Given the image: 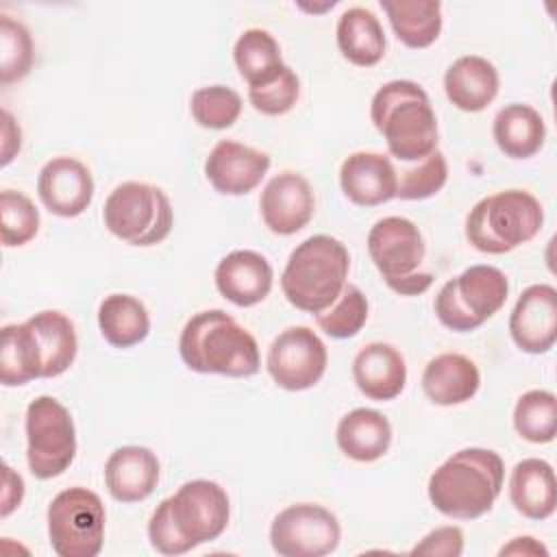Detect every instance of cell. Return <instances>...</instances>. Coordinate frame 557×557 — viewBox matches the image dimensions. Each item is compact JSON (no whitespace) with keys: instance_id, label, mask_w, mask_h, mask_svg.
Here are the masks:
<instances>
[{"instance_id":"6da1fadb","label":"cell","mask_w":557,"mask_h":557,"mask_svg":"<svg viewBox=\"0 0 557 557\" xmlns=\"http://www.w3.org/2000/svg\"><path fill=\"white\" fill-rule=\"evenodd\" d=\"M183 363L200 374L252 376L259 372V344L233 315L207 309L191 315L178 337Z\"/></svg>"},{"instance_id":"7a4b0ae2","label":"cell","mask_w":557,"mask_h":557,"mask_svg":"<svg viewBox=\"0 0 557 557\" xmlns=\"http://www.w3.org/2000/svg\"><path fill=\"white\" fill-rule=\"evenodd\" d=\"M505 463L490 448H461L429 479L431 505L455 520H474L487 513L500 496Z\"/></svg>"},{"instance_id":"3957f363","label":"cell","mask_w":557,"mask_h":557,"mask_svg":"<svg viewBox=\"0 0 557 557\" xmlns=\"http://www.w3.org/2000/svg\"><path fill=\"white\" fill-rule=\"evenodd\" d=\"M370 120L398 161H422L437 150V117L426 91L413 81H389L370 104Z\"/></svg>"},{"instance_id":"277c9868","label":"cell","mask_w":557,"mask_h":557,"mask_svg":"<svg viewBox=\"0 0 557 557\" xmlns=\"http://www.w3.org/2000/svg\"><path fill=\"white\" fill-rule=\"evenodd\" d=\"M348 270L350 255L339 239L311 235L292 250L281 274V289L289 305L318 315L337 300Z\"/></svg>"},{"instance_id":"5b68a950","label":"cell","mask_w":557,"mask_h":557,"mask_svg":"<svg viewBox=\"0 0 557 557\" xmlns=\"http://www.w3.org/2000/svg\"><path fill=\"white\" fill-rule=\"evenodd\" d=\"M544 224L540 200L527 189H505L481 198L466 218V237L472 248L505 255L533 239Z\"/></svg>"},{"instance_id":"8992f818","label":"cell","mask_w":557,"mask_h":557,"mask_svg":"<svg viewBox=\"0 0 557 557\" xmlns=\"http://www.w3.org/2000/svg\"><path fill=\"white\" fill-rule=\"evenodd\" d=\"M368 252L396 294L418 296L431 287L433 274L420 272L426 246L411 220L400 215L381 218L368 233Z\"/></svg>"},{"instance_id":"52a82bcc","label":"cell","mask_w":557,"mask_h":557,"mask_svg":"<svg viewBox=\"0 0 557 557\" xmlns=\"http://www.w3.org/2000/svg\"><path fill=\"white\" fill-rule=\"evenodd\" d=\"M104 226L117 239L148 248L161 244L174 222L172 205L165 191L150 183H120L104 200Z\"/></svg>"},{"instance_id":"ba28073f","label":"cell","mask_w":557,"mask_h":557,"mask_svg":"<svg viewBox=\"0 0 557 557\" xmlns=\"http://www.w3.org/2000/svg\"><path fill=\"white\" fill-rule=\"evenodd\" d=\"M509 294V281L494 265H470L446 281L435 296L437 320L457 333H468L500 311Z\"/></svg>"},{"instance_id":"9c48e42d","label":"cell","mask_w":557,"mask_h":557,"mask_svg":"<svg viewBox=\"0 0 557 557\" xmlns=\"http://www.w3.org/2000/svg\"><path fill=\"white\" fill-rule=\"evenodd\" d=\"M104 505L87 487H67L48 505V537L59 557H96L104 542Z\"/></svg>"},{"instance_id":"30bf717a","label":"cell","mask_w":557,"mask_h":557,"mask_svg":"<svg viewBox=\"0 0 557 557\" xmlns=\"http://www.w3.org/2000/svg\"><path fill=\"white\" fill-rule=\"evenodd\" d=\"M26 461L33 476L46 481L63 474L76 455L72 413L52 396H37L26 409Z\"/></svg>"},{"instance_id":"8fae6325","label":"cell","mask_w":557,"mask_h":557,"mask_svg":"<svg viewBox=\"0 0 557 557\" xmlns=\"http://www.w3.org/2000/svg\"><path fill=\"white\" fill-rule=\"evenodd\" d=\"M163 503L178 537L189 550L218 540L231 518L226 490L209 479L183 483L172 496L163 498Z\"/></svg>"},{"instance_id":"7c38bea8","label":"cell","mask_w":557,"mask_h":557,"mask_svg":"<svg viewBox=\"0 0 557 557\" xmlns=\"http://www.w3.org/2000/svg\"><path fill=\"white\" fill-rule=\"evenodd\" d=\"M342 537L335 513L315 503H296L278 511L270 524V544L281 557H322Z\"/></svg>"},{"instance_id":"4fadbf2b","label":"cell","mask_w":557,"mask_h":557,"mask_svg":"<svg viewBox=\"0 0 557 557\" xmlns=\"http://www.w3.org/2000/svg\"><path fill=\"white\" fill-rule=\"evenodd\" d=\"M324 342L309 326H289L268 348L265 368L272 381L287 392L313 387L326 370Z\"/></svg>"},{"instance_id":"5bb4252c","label":"cell","mask_w":557,"mask_h":557,"mask_svg":"<svg viewBox=\"0 0 557 557\" xmlns=\"http://www.w3.org/2000/svg\"><path fill=\"white\" fill-rule=\"evenodd\" d=\"M265 226L276 235H294L309 224L315 211V198L309 181L292 170L272 176L259 198Z\"/></svg>"},{"instance_id":"9a60e30c","label":"cell","mask_w":557,"mask_h":557,"mask_svg":"<svg viewBox=\"0 0 557 557\" xmlns=\"http://www.w3.org/2000/svg\"><path fill=\"white\" fill-rule=\"evenodd\" d=\"M509 333L520 350L548 352L557 339V289L548 283L529 285L509 315Z\"/></svg>"},{"instance_id":"2e32d148","label":"cell","mask_w":557,"mask_h":557,"mask_svg":"<svg viewBox=\"0 0 557 557\" xmlns=\"http://www.w3.org/2000/svg\"><path fill=\"white\" fill-rule=\"evenodd\" d=\"M37 194L50 213L76 218L91 205L94 176L78 159L54 157L39 170Z\"/></svg>"},{"instance_id":"e0dca14e","label":"cell","mask_w":557,"mask_h":557,"mask_svg":"<svg viewBox=\"0 0 557 557\" xmlns=\"http://www.w3.org/2000/svg\"><path fill=\"white\" fill-rule=\"evenodd\" d=\"M270 163L265 152L233 139H222L211 148L205 161V176L215 191L224 196H244L263 181Z\"/></svg>"},{"instance_id":"ac0fdd59","label":"cell","mask_w":557,"mask_h":557,"mask_svg":"<svg viewBox=\"0 0 557 557\" xmlns=\"http://www.w3.org/2000/svg\"><path fill=\"white\" fill-rule=\"evenodd\" d=\"M339 185L352 205L376 207L396 198L398 174L385 154L357 150L344 159L339 168Z\"/></svg>"},{"instance_id":"d6986e66","label":"cell","mask_w":557,"mask_h":557,"mask_svg":"<svg viewBox=\"0 0 557 557\" xmlns=\"http://www.w3.org/2000/svg\"><path fill=\"white\" fill-rule=\"evenodd\" d=\"M218 292L237 307H252L265 300L274 272L270 261L255 250H233L215 265Z\"/></svg>"},{"instance_id":"ffe728a7","label":"cell","mask_w":557,"mask_h":557,"mask_svg":"<svg viewBox=\"0 0 557 557\" xmlns=\"http://www.w3.org/2000/svg\"><path fill=\"white\" fill-rule=\"evenodd\" d=\"M161 466L146 446H120L104 463V483L117 503L146 500L159 483Z\"/></svg>"},{"instance_id":"44dd1931","label":"cell","mask_w":557,"mask_h":557,"mask_svg":"<svg viewBox=\"0 0 557 557\" xmlns=\"http://www.w3.org/2000/svg\"><path fill=\"white\" fill-rule=\"evenodd\" d=\"M352 379L366 398L385 403L405 389L407 366L392 344L372 342L355 355Z\"/></svg>"},{"instance_id":"7402d4cb","label":"cell","mask_w":557,"mask_h":557,"mask_svg":"<svg viewBox=\"0 0 557 557\" xmlns=\"http://www.w3.org/2000/svg\"><path fill=\"white\" fill-rule=\"evenodd\" d=\"M481 385L476 363L461 352H442L433 357L422 372V389L435 405L450 407L470 400Z\"/></svg>"},{"instance_id":"603a6c76","label":"cell","mask_w":557,"mask_h":557,"mask_svg":"<svg viewBox=\"0 0 557 557\" xmlns=\"http://www.w3.org/2000/svg\"><path fill=\"white\" fill-rule=\"evenodd\" d=\"M498 70L483 57L466 54L453 61L444 74L446 98L461 111H483L498 94Z\"/></svg>"},{"instance_id":"cb8c5ba5","label":"cell","mask_w":557,"mask_h":557,"mask_svg":"<svg viewBox=\"0 0 557 557\" xmlns=\"http://www.w3.org/2000/svg\"><path fill=\"white\" fill-rule=\"evenodd\" d=\"M41 368V379L63 374L76 359L78 339L72 320L54 309L39 311L26 320Z\"/></svg>"},{"instance_id":"d4e9b609","label":"cell","mask_w":557,"mask_h":557,"mask_svg":"<svg viewBox=\"0 0 557 557\" xmlns=\"http://www.w3.org/2000/svg\"><path fill=\"white\" fill-rule=\"evenodd\" d=\"M509 498L516 511L531 520H546L557 507L555 470L544 459H522L509 476Z\"/></svg>"},{"instance_id":"484cf974","label":"cell","mask_w":557,"mask_h":557,"mask_svg":"<svg viewBox=\"0 0 557 557\" xmlns=\"http://www.w3.org/2000/svg\"><path fill=\"white\" fill-rule=\"evenodd\" d=\"M335 440L346 457L370 463L387 453L392 444V424L381 411L357 407L339 420Z\"/></svg>"},{"instance_id":"4316f807","label":"cell","mask_w":557,"mask_h":557,"mask_svg":"<svg viewBox=\"0 0 557 557\" xmlns=\"http://www.w3.org/2000/svg\"><path fill=\"white\" fill-rule=\"evenodd\" d=\"M337 48L346 61L359 67L376 65L385 54V33L379 17L366 7L346 9L335 28Z\"/></svg>"},{"instance_id":"83f0119b","label":"cell","mask_w":557,"mask_h":557,"mask_svg":"<svg viewBox=\"0 0 557 557\" xmlns=\"http://www.w3.org/2000/svg\"><path fill=\"white\" fill-rule=\"evenodd\" d=\"M492 133L505 157L529 159L544 146L546 124L531 104L513 102L496 113Z\"/></svg>"},{"instance_id":"f1b7e54d","label":"cell","mask_w":557,"mask_h":557,"mask_svg":"<svg viewBox=\"0 0 557 557\" xmlns=\"http://www.w3.org/2000/svg\"><path fill=\"white\" fill-rule=\"evenodd\" d=\"M98 326L113 348H131L148 337L150 315L135 296L111 294L98 307Z\"/></svg>"},{"instance_id":"f546056e","label":"cell","mask_w":557,"mask_h":557,"mask_svg":"<svg viewBox=\"0 0 557 557\" xmlns=\"http://www.w3.org/2000/svg\"><path fill=\"white\" fill-rule=\"evenodd\" d=\"M381 9L407 48H429L440 37L442 4L435 0H381Z\"/></svg>"},{"instance_id":"4dcf8cb0","label":"cell","mask_w":557,"mask_h":557,"mask_svg":"<svg viewBox=\"0 0 557 557\" xmlns=\"http://www.w3.org/2000/svg\"><path fill=\"white\" fill-rule=\"evenodd\" d=\"M233 59L248 87L272 81L285 67L278 41L263 28L244 30L233 46Z\"/></svg>"},{"instance_id":"1f68e13d","label":"cell","mask_w":557,"mask_h":557,"mask_svg":"<svg viewBox=\"0 0 557 557\" xmlns=\"http://www.w3.org/2000/svg\"><path fill=\"white\" fill-rule=\"evenodd\" d=\"M33 379H41V368L30 329L26 322L7 324L0 344V381L7 387H17Z\"/></svg>"},{"instance_id":"d6a6232c","label":"cell","mask_w":557,"mask_h":557,"mask_svg":"<svg viewBox=\"0 0 557 557\" xmlns=\"http://www.w3.org/2000/svg\"><path fill=\"white\" fill-rule=\"evenodd\" d=\"M513 426L531 444H548L557 433V398L548 389L524 392L513 407Z\"/></svg>"},{"instance_id":"836d02e7","label":"cell","mask_w":557,"mask_h":557,"mask_svg":"<svg viewBox=\"0 0 557 557\" xmlns=\"http://www.w3.org/2000/svg\"><path fill=\"white\" fill-rule=\"evenodd\" d=\"M368 320V298L366 294L352 285L346 283L337 300L315 315L318 326L335 339H348L355 337Z\"/></svg>"},{"instance_id":"e575fe53","label":"cell","mask_w":557,"mask_h":557,"mask_svg":"<svg viewBox=\"0 0 557 557\" xmlns=\"http://www.w3.org/2000/svg\"><path fill=\"white\" fill-rule=\"evenodd\" d=\"M189 111L202 128L222 131L237 122L242 113V96L226 85L200 87L191 94Z\"/></svg>"},{"instance_id":"d590c367","label":"cell","mask_w":557,"mask_h":557,"mask_svg":"<svg viewBox=\"0 0 557 557\" xmlns=\"http://www.w3.org/2000/svg\"><path fill=\"white\" fill-rule=\"evenodd\" d=\"M39 231V211L33 200L15 189L0 194V239L2 246L15 248L28 244Z\"/></svg>"},{"instance_id":"8d00e7d4","label":"cell","mask_w":557,"mask_h":557,"mask_svg":"<svg viewBox=\"0 0 557 557\" xmlns=\"http://www.w3.org/2000/svg\"><path fill=\"white\" fill-rule=\"evenodd\" d=\"M35 48L28 28L4 15L0 20V81L2 85L22 81L33 65Z\"/></svg>"},{"instance_id":"74e56055","label":"cell","mask_w":557,"mask_h":557,"mask_svg":"<svg viewBox=\"0 0 557 557\" xmlns=\"http://www.w3.org/2000/svg\"><path fill=\"white\" fill-rule=\"evenodd\" d=\"M448 178L446 157L435 150L413 168H405L398 178L396 198L400 200H424L437 194Z\"/></svg>"},{"instance_id":"f35d334b","label":"cell","mask_w":557,"mask_h":557,"mask_svg":"<svg viewBox=\"0 0 557 557\" xmlns=\"http://www.w3.org/2000/svg\"><path fill=\"white\" fill-rule=\"evenodd\" d=\"M298 96H300V81L289 65H285L272 81L259 87H248L250 104L263 115L287 113L296 104Z\"/></svg>"},{"instance_id":"ab89813d","label":"cell","mask_w":557,"mask_h":557,"mask_svg":"<svg viewBox=\"0 0 557 557\" xmlns=\"http://www.w3.org/2000/svg\"><path fill=\"white\" fill-rule=\"evenodd\" d=\"M409 553L429 557H459L463 553V531L453 524L440 527L426 533Z\"/></svg>"},{"instance_id":"60d3db41","label":"cell","mask_w":557,"mask_h":557,"mask_svg":"<svg viewBox=\"0 0 557 557\" xmlns=\"http://www.w3.org/2000/svg\"><path fill=\"white\" fill-rule=\"evenodd\" d=\"M24 498V481L11 466L4 463V487H2V509L0 516L7 518L15 507H20Z\"/></svg>"},{"instance_id":"b9f144b4","label":"cell","mask_w":557,"mask_h":557,"mask_svg":"<svg viewBox=\"0 0 557 557\" xmlns=\"http://www.w3.org/2000/svg\"><path fill=\"white\" fill-rule=\"evenodd\" d=\"M22 148V131L9 111H2V165H9Z\"/></svg>"},{"instance_id":"7bdbcfd3","label":"cell","mask_w":557,"mask_h":557,"mask_svg":"<svg viewBox=\"0 0 557 557\" xmlns=\"http://www.w3.org/2000/svg\"><path fill=\"white\" fill-rule=\"evenodd\" d=\"M498 555L500 557H505V555H529V557H535V555H548V550L535 537L520 535V537H513L507 546H503L498 550Z\"/></svg>"}]
</instances>
